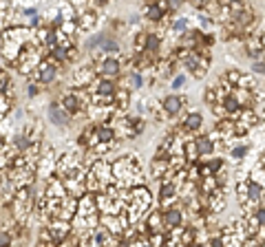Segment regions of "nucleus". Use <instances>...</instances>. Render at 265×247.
I'll use <instances>...</instances> for the list:
<instances>
[{
  "mask_svg": "<svg viewBox=\"0 0 265 247\" xmlns=\"http://www.w3.org/2000/svg\"><path fill=\"white\" fill-rule=\"evenodd\" d=\"M250 214H252V219L256 221V225H259L261 229H265V205H263V203H261V205H256L254 210L250 212Z\"/></svg>",
  "mask_w": 265,
  "mask_h": 247,
  "instance_id": "14",
  "label": "nucleus"
},
{
  "mask_svg": "<svg viewBox=\"0 0 265 247\" xmlns=\"http://www.w3.org/2000/svg\"><path fill=\"white\" fill-rule=\"evenodd\" d=\"M124 73V66H122V60L115 55H106L104 60L97 64V75H104V77H113V79H119Z\"/></svg>",
  "mask_w": 265,
  "mask_h": 247,
  "instance_id": "6",
  "label": "nucleus"
},
{
  "mask_svg": "<svg viewBox=\"0 0 265 247\" xmlns=\"http://www.w3.org/2000/svg\"><path fill=\"white\" fill-rule=\"evenodd\" d=\"M57 75H60V64H55V62L49 60V57H42L40 64L35 66V71L31 73V77L38 79V82L47 88V86H51V84H55Z\"/></svg>",
  "mask_w": 265,
  "mask_h": 247,
  "instance_id": "1",
  "label": "nucleus"
},
{
  "mask_svg": "<svg viewBox=\"0 0 265 247\" xmlns=\"http://www.w3.org/2000/svg\"><path fill=\"white\" fill-rule=\"evenodd\" d=\"M186 2H190L199 11V9H208V4H210L212 0H186Z\"/></svg>",
  "mask_w": 265,
  "mask_h": 247,
  "instance_id": "19",
  "label": "nucleus"
},
{
  "mask_svg": "<svg viewBox=\"0 0 265 247\" xmlns=\"http://www.w3.org/2000/svg\"><path fill=\"white\" fill-rule=\"evenodd\" d=\"M179 126L184 128L186 132H190V135H197L203 128V115L199 113V110H190V113H186V117L179 122Z\"/></svg>",
  "mask_w": 265,
  "mask_h": 247,
  "instance_id": "9",
  "label": "nucleus"
},
{
  "mask_svg": "<svg viewBox=\"0 0 265 247\" xmlns=\"http://www.w3.org/2000/svg\"><path fill=\"white\" fill-rule=\"evenodd\" d=\"M194 139V146H197V150H199V154H201V159L203 157H210V154H214L216 152V141L212 139V135L210 132H206V135H201V132H197V135L192 137Z\"/></svg>",
  "mask_w": 265,
  "mask_h": 247,
  "instance_id": "8",
  "label": "nucleus"
},
{
  "mask_svg": "<svg viewBox=\"0 0 265 247\" xmlns=\"http://www.w3.org/2000/svg\"><path fill=\"white\" fill-rule=\"evenodd\" d=\"M190 29V20L186 16H179V18H175L172 20V25H170V31L175 35H181V33H186V31Z\"/></svg>",
  "mask_w": 265,
  "mask_h": 247,
  "instance_id": "13",
  "label": "nucleus"
},
{
  "mask_svg": "<svg viewBox=\"0 0 265 247\" xmlns=\"http://www.w3.org/2000/svg\"><path fill=\"white\" fill-rule=\"evenodd\" d=\"M141 16H144V20H148L150 25H159V22H163V18L168 16V11H166L161 0H153V2H146Z\"/></svg>",
  "mask_w": 265,
  "mask_h": 247,
  "instance_id": "7",
  "label": "nucleus"
},
{
  "mask_svg": "<svg viewBox=\"0 0 265 247\" xmlns=\"http://www.w3.org/2000/svg\"><path fill=\"white\" fill-rule=\"evenodd\" d=\"M139 20H141L139 13H132V16L128 18V25H139Z\"/></svg>",
  "mask_w": 265,
  "mask_h": 247,
  "instance_id": "20",
  "label": "nucleus"
},
{
  "mask_svg": "<svg viewBox=\"0 0 265 247\" xmlns=\"http://www.w3.org/2000/svg\"><path fill=\"white\" fill-rule=\"evenodd\" d=\"M188 104V97H184V95H179L177 91H172V93H168V95H163L161 97V106H163V113L168 115V117H179L181 115V110H184V106Z\"/></svg>",
  "mask_w": 265,
  "mask_h": 247,
  "instance_id": "5",
  "label": "nucleus"
},
{
  "mask_svg": "<svg viewBox=\"0 0 265 247\" xmlns=\"http://www.w3.org/2000/svg\"><path fill=\"white\" fill-rule=\"evenodd\" d=\"M250 73H252V75H261V77H265V57L252 60V64H250Z\"/></svg>",
  "mask_w": 265,
  "mask_h": 247,
  "instance_id": "17",
  "label": "nucleus"
},
{
  "mask_svg": "<svg viewBox=\"0 0 265 247\" xmlns=\"http://www.w3.org/2000/svg\"><path fill=\"white\" fill-rule=\"evenodd\" d=\"M221 168H225V159L223 157H212L210 154V157H206V161H203V176L216 174Z\"/></svg>",
  "mask_w": 265,
  "mask_h": 247,
  "instance_id": "11",
  "label": "nucleus"
},
{
  "mask_svg": "<svg viewBox=\"0 0 265 247\" xmlns=\"http://www.w3.org/2000/svg\"><path fill=\"white\" fill-rule=\"evenodd\" d=\"M42 88H44V86L38 82V79H35V82H26V88H25V91H26V97H29V99H33V97H38Z\"/></svg>",
  "mask_w": 265,
  "mask_h": 247,
  "instance_id": "18",
  "label": "nucleus"
},
{
  "mask_svg": "<svg viewBox=\"0 0 265 247\" xmlns=\"http://www.w3.org/2000/svg\"><path fill=\"white\" fill-rule=\"evenodd\" d=\"M219 88L216 86H208L206 88V93H203V101H206L208 106H212V104H216V101H219Z\"/></svg>",
  "mask_w": 265,
  "mask_h": 247,
  "instance_id": "15",
  "label": "nucleus"
},
{
  "mask_svg": "<svg viewBox=\"0 0 265 247\" xmlns=\"http://www.w3.org/2000/svg\"><path fill=\"white\" fill-rule=\"evenodd\" d=\"M157 201H159V207H166L170 203L179 201V183L175 179H161L159 181Z\"/></svg>",
  "mask_w": 265,
  "mask_h": 247,
  "instance_id": "4",
  "label": "nucleus"
},
{
  "mask_svg": "<svg viewBox=\"0 0 265 247\" xmlns=\"http://www.w3.org/2000/svg\"><path fill=\"white\" fill-rule=\"evenodd\" d=\"M186 82H188V75H186V73H177V75H172L170 88H172V91L179 93L181 88H186Z\"/></svg>",
  "mask_w": 265,
  "mask_h": 247,
  "instance_id": "16",
  "label": "nucleus"
},
{
  "mask_svg": "<svg viewBox=\"0 0 265 247\" xmlns=\"http://www.w3.org/2000/svg\"><path fill=\"white\" fill-rule=\"evenodd\" d=\"M219 101H221V106H223V108H225V113H228V117H234V119H237V117H238V113H241V110H243L241 101H238V97L234 95L232 91H230V93H223Z\"/></svg>",
  "mask_w": 265,
  "mask_h": 247,
  "instance_id": "10",
  "label": "nucleus"
},
{
  "mask_svg": "<svg viewBox=\"0 0 265 247\" xmlns=\"http://www.w3.org/2000/svg\"><path fill=\"white\" fill-rule=\"evenodd\" d=\"M159 210H161L163 229H181L186 225V221H188L184 207L177 205V201L170 203V205H166V207H159Z\"/></svg>",
  "mask_w": 265,
  "mask_h": 247,
  "instance_id": "2",
  "label": "nucleus"
},
{
  "mask_svg": "<svg viewBox=\"0 0 265 247\" xmlns=\"http://www.w3.org/2000/svg\"><path fill=\"white\" fill-rule=\"evenodd\" d=\"M47 119L55 128H69L73 124V115L60 104V99H51L47 106Z\"/></svg>",
  "mask_w": 265,
  "mask_h": 247,
  "instance_id": "3",
  "label": "nucleus"
},
{
  "mask_svg": "<svg viewBox=\"0 0 265 247\" xmlns=\"http://www.w3.org/2000/svg\"><path fill=\"white\" fill-rule=\"evenodd\" d=\"M250 150H252L250 144H234L232 148H230V159H232V161H243V159L250 154Z\"/></svg>",
  "mask_w": 265,
  "mask_h": 247,
  "instance_id": "12",
  "label": "nucleus"
}]
</instances>
